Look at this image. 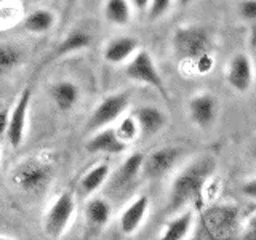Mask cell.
I'll return each mask as SVG.
<instances>
[{
    "label": "cell",
    "mask_w": 256,
    "mask_h": 240,
    "mask_svg": "<svg viewBox=\"0 0 256 240\" xmlns=\"http://www.w3.org/2000/svg\"><path fill=\"white\" fill-rule=\"evenodd\" d=\"M238 13L248 22H253L256 20V0H240Z\"/></svg>",
    "instance_id": "cell-27"
},
{
    "label": "cell",
    "mask_w": 256,
    "mask_h": 240,
    "mask_svg": "<svg viewBox=\"0 0 256 240\" xmlns=\"http://www.w3.org/2000/svg\"><path fill=\"white\" fill-rule=\"evenodd\" d=\"M104 18L114 26H125L132 20V5L128 0H106Z\"/></svg>",
    "instance_id": "cell-20"
},
{
    "label": "cell",
    "mask_w": 256,
    "mask_h": 240,
    "mask_svg": "<svg viewBox=\"0 0 256 240\" xmlns=\"http://www.w3.org/2000/svg\"><path fill=\"white\" fill-rule=\"evenodd\" d=\"M189 117L190 122L198 128H210L220 114V102L210 93L196 94L189 101Z\"/></svg>",
    "instance_id": "cell-9"
},
{
    "label": "cell",
    "mask_w": 256,
    "mask_h": 240,
    "mask_svg": "<svg viewBox=\"0 0 256 240\" xmlns=\"http://www.w3.org/2000/svg\"><path fill=\"white\" fill-rule=\"evenodd\" d=\"M208 232L213 237H228L237 226V210L234 206H214L206 212Z\"/></svg>",
    "instance_id": "cell-11"
},
{
    "label": "cell",
    "mask_w": 256,
    "mask_h": 240,
    "mask_svg": "<svg viewBox=\"0 0 256 240\" xmlns=\"http://www.w3.org/2000/svg\"><path fill=\"white\" fill-rule=\"evenodd\" d=\"M228 84L236 92L246 93L253 85V64L252 58L245 53H238L230 60L228 69Z\"/></svg>",
    "instance_id": "cell-10"
},
{
    "label": "cell",
    "mask_w": 256,
    "mask_h": 240,
    "mask_svg": "<svg viewBox=\"0 0 256 240\" xmlns=\"http://www.w3.org/2000/svg\"><path fill=\"white\" fill-rule=\"evenodd\" d=\"M196 66H197V70L200 72V74H206V72H210L212 68H213V58L212 54H204L200 56V58L196 61Z\"/></svg>",
    "instance_id": "cell-28"
},
{
    "label": "cell",
    "mask_w": 256,
    "mask_h": 240,
    "mask_svg": "<svg viewBox=\"0 0 256 240\" xmlns=\"http://www.w3.org/2000/svg\"><path fill=\"white\" fill-rule=\"evenodd\" d=\"M92 45V37L86 34L85 30H72L66 36V38L56 46V56H68L70 53L82 52L86 46Z\"/></svg>",
    "instance_id": "cell-22"
},
{
    "label": "cell",
    "mask_w": 256,
    "mask_h": 240,
    "mask_svg": "<svg viewBox=\"0 0 256 240\" xmlns=\"http://www.w3.org/2000/svg\"><path fill=\"white\" fill-rule=\"evenodd\" d=\"M142 160H144V156L140 154V152H134V154L128 157L122 164V166L118 168V172L116 174V180H114L116 186L124 188L126 184H130L136 176L140 174L141 166H142Z\"/></svg>",
    "instance_id": "cell-23"
},
{
    "label": "cell",
    "mask_w": 256,
    "mask_h": 240,
    "mask_svg": "<svg viewBox=\"0 0 256 240\" xmlns=\"http://www.w3.org/2000/svg\"><path fill=\"white\" fill-rule=\"evenodd\" d=\"M138 46H140L138 38H134L132 36L117 37V38H112L106 45L102 56H104V60L110 64H122L125 60H128L136 50H138Z\"/></svg>",
    "instance_id": "cell-17"
},
{
    "label": "cell",
    "mask_w": 256,
    "mask_h": 240,
    "mask_svg": "<svg viewBox=\"0 0 256 240\" xmlns=\"http://www.w3.org/2000/svg\"><path fill=\"white\" fill-rule=\"evenodd\" d=\"M74 213H76V197L72 194V190L61 192L56 197L53 205L48 208L44 218L45 234L54 240L61 238L69 229L70 221L74 218Z\"/></svg>",
    "instance_id": "cell-3"
},
{
    "label": "cell",
    "mask_w": 256,
    "mask_h": 240,
    "mask_svg": "<svg viewBox=\"0 0 256 240\" xmlns=\"http://www.w3.org/2000/svg\"><path fill=\"white\" fill-rule=\"evenodd\" d=\"M214 170L216 160L212 156H202L189 164L173 180L165 212L176 213L189 204H198L202 200L205 184Z\"/></svg>",
    "instance_id": "cell-1"
},
{
    "label": "cell",
    "mask_w": 256,
    "mask_h": 240,
    "mask_svg": "<svg viewBox=\"0 0 256 240\" xmlns=\"http://www.w3.org/2000/svg\"><path fill=\"white\" fill-rule=\"evenodd\" d=\"M210 37L198 26L181 28L173 36V50L180 60L197 61L200 56L210 53Z\"/></svg>",
    "instance_id": "cell-4"
},
{
    "label": "cell",
    "mask_w": 256,
    "mask_h": 240,
    "mask_svg": "<svg viewBox=\"0 0 256 240\" xmlns=\"http://www.w3.org/2000/svg\"><path fill=\"white\" fill-rule=\"evenodd\" d=\"M68 2H69V4H72V2H76V0H68Z\"/></svg>",
    "instance_id": "cell-35"
},
{
    "label": "cell",
    "mask_w": 256,
    "mask_h": 240,
    "mask_svg": "<svg viewBox=\"0 0 256 240\" xmlns=\"http://www.w3.org/2000/svg\"><path fill=\"white\" fill-rule=\"evenodd\" d=\"M125 76L130 80H134V82L156 88L165 100H168V92L164 84V78L158 74L157 66L149 52L141 50L136 53L134 58L128 62V66L125 68Z\"/></svg>",
    "instance_id": "cell-6"
},
{
    "label": "cell",
    "mask_w": 256,
    "mask_h": 240,
    "mask_svg": "<svg viewBox=\"0 0 256 240\" xmlns=\"http://www.w3.org/2000/svg\"><path fill=\"white\" fill-rule=\"evenodd\" d=\"M128 106H130V94L125 92L106 96L88 117L86 132H100L102 128H108L112 122L120 118Z\"/></svg>",
    "instance_id": "cell-5"
},
{
    "label": "cell",
    "mask_w": 256,
    "mask_h": 240,
    "mask_svg": "<svg viewBox=\"0 0 256 240\" xmlns=\"http://www.w3.org/2000/svg\"><path fill=\"white\" fill-rule=\"evenodd\" d=\"M114 130H116L117 138L122 142H125L126 146L140 138V128H138V124H136V120H134L133 116L124 117Z\"/></svg>",
    "instance_id": "cell-25"
},
{
    "label": "cell",
    "mask_w": 256,
    "mask_h": 240,
    "mask_svg": "<svg viewBox=\"0 0 256 240\" xmlns=\"http://www.w3.org/2000/svg\"><path fill=\"white\" fill-rule=\"evenodd\" d=\"M8 125V110H2L0 112V133H4L6 130Z\"/></svg>",
    "instance_id": "cell-30"
},
{
    "label": "cell",
    "mask_w": 256,
    "mask_h": 240,
    "mask_svg": "<svg viewBox=\"0 0 256 240\" xmlns=\"http://www.w3.org/2000/svg\"><path fill=\"white\" fill-rule=\"evenodd\" d=\"M194 228V213L190 210L166 221L156 240H186Z\"/></svg>",
    "instance_id": "cell-15"
},
{
    "label": "cell",
    "mask_w": 256,
    "mask_h": 240,
    "mask_svg": "<svg viewBox=\"0 0 256 240\" xmlns=\"http://www.w3.org/2000/svg\"><path fill=\"white\" fill-rule=\"evenodd\" d=\"M149 2L150 0H132V4L136 10H146V8L149 6Z\"/></svg>",
    "instance_id": "cell-31"
},
{
    "label": "cell",
    "mask_w": 256,
    "mask_h": 240,
    "mask_svg": "<svg viewBox=\"0 0 256 240\" xmlns=\"http://www.w3.org/2000/svg\"><path fill=\"white\" fill-rule=\"evenodd\" d=\"M30 88H24L22 93L20 94L18 102L14 104L13 110L8 114V125H6V140L10 142V146L20 148L24 141V134H26L28 126V114L30 106Z\"/></svg>",
    "instance_id": "cell-8"
},
{
    "label": "cell",
    "mask_w": 256,
    "mask_h": 240,
    "mask_svg": "<svg viewBox=\"0 0 256 240\" xmlns=\"http://www.w3.org/2000/svg\"><path fill=\"white\" fill-rule=\"evenodd\" d=\"M148 210H149V197L146 196L136 197L122 212V214H120V220H118L120 230H122L125 236L134 234L142 224L144 218H146Z\"/></svg>",
    "instance_id": "cell-13"
},
{
    "label": "cell",
    "mask_w": 256,
    "mask_h": 240,
    "mask_svg": "<svg viewBox=\"0 0 256 240\" xmlns=\"http://www.w3.org/2000/svg\"><path fill=\"white\" fill-rule=\"evenodd\" d=\"M24 54L12 44H0V74H6L22 62Z\"/></svg>",
    "instance_id": "cell-24"
},
{
    "label": "cell",
    "mask_w": 256,
    "mask_h": 240,
    "mask_svg": "<svg viewBox=\"0 0 256 240\" xmlns=\"http://www.w3.org/2000/svg\"><path fill=\"white\" fill-rule=\"evenodd\" d=\"M126 148V144L117 138L116 130L110 126L96 132L85 144V149L90 154H122Z\"/></svg>",
    "instance_id": "cell-12"
},
{
    "label": "cell",
    "mask_w": 256,
    "mask_h": 240,
    "mask_svg": "<svg viewBox=\"0 0 256 240\" xmlns=\"http://www.w3.org/2000/svg\"><path fill=\"white\" fill-rule=\"evenodd\" d=\"M53 24L54 14L46 8H37L26 16V20L22 21V28L32 34H44L53 28Z\"/></svg>",
    "instance_id": "cell-21"
},
{
    "label": "cell",
    "mask_w": 256,
    "mask_h": 240,
    "mask_svg": "<svg viewBox=\"0 0 256 240\" xmlns=\"http://www.w3.org/2000/svg\"><path fill=\"white\" fill-rule=\"evenodd\" d=\"M6 2H12V0H0V4H6Z\"/></svg>",
    "instance_id": "cell-33"
},
{
    "label": "cell",
    "mask_w": 256,
    "mask_h": 240,
    "mask_svg": "<svg viewBox=\"0 0 256 240\" xmlns=\"http://www.w3.org/2000/svg\"><path fill=\"white\" fill-rule=\"evenodd\" d=\"M110 176V166L109 164H100L93 166L90 172H86L82 180H80V189L85 196H90L98 190Z\"/></svg>",
    "instance_id": "cell-19"
},
{
    "label": "cell",
    "mask_w": 256,
    "mask_h": 240,
    "mask_svg": "<svg viewBox=\"0 0 256 240\" xmlns=\"http://www.w3.org/2000/svg\"><path fill=\"white\" fill-rule=\"evenodd\" d=\"M85 220L92 228H104L110 220V205L101 197L90 198L85 204Z\"/></svg>",
    "instance_id": "cell-18"
},
{
    "label": "cell",
    "mask_w": 256,
    "mask_h": 240,
    "mask_svg": "<svg viewBox=\"0 0 256 240\" xmlns=\"http://www.w3.org/2000/svg\"><path fill=\"white\" fill-rule=\"evenodd\" d=\"M242 194L250 200L256 198V180L254 178H250L242 184Z\"/></svg>",
    "instance_id": "cell-29"
},
{
    "label": "cell",
    "mask_w": 256,
    "mask_h": 240,
    "mask_svg": "<svg viewBox=\"0 0 256 240\" xmlns=\"http://www.w3.org/2000/svg\"><path fill=\"white\" fill-rule=\"evenodd\" d=\"M180 2V5H182V6H186V5H189V4H192L194 0H178Z\"/></svg>",
    "instance_id": "cell-32"
},
{
    "label": "cell",
    "mask_w": 256,
    "mask_h": 240,
    "mask_svg": "<svg viewBox=\"0 0 256 240\" xmlns=\"http://www.w3.org/2000/svg\"><path fill=\"white\" fill-rule=\"evenodd\" d=\"M48 93H50V98L53 100L54 106L61 112L70 110L80 98L78 86L74 82H69V80H60V82L52 84Z\"/></svg>",
    "instance_id": "cell-16"
},
{
    "label": "cell",
    "mask_w": 256,
    "mask_h": 240,
    "mask_svg": "<svg viewBox=\"0 0 256 240\" xmlns=\"http://www.w3.org/2000/svg\"><path fill=\"white\" fill-rule=\"evenodd\" d=\"M0 240H13V238H8V237H0Z\"/></svg>",
    "instance_id": "cell-34"
},
{
    "label": "cell",
    "mask_w": 256,
    "mask_h": 240,
    "mask_svg": "<svg viewBox=\"0 0 256 240\" xmlns=\"http://www.w3.org/2000/svg\"><path fill=\"white\" fill-rule=\"evenodd\" d=\"M172 8V0H150L148 6L149 20H158L166 14Z\"/></svg>",
    "instance_id": "cell-26"
},
{
    "label": "cell",
    "mask_w": 256,
    "mask_h": 240,
    "mask_svg": "<svg viewBox=\"0 0 256 240\" xmlns=\"http://www.w3.org/2000/svg\"><path fill=\"white\" fill-rule=\"evenodd\" d=\"M132 116L138 124L140 136H144V138L157 134L166 125V116L164 114V110L156 106H141L134 109Z\"/></svg>",
    "instance_id": "cell-14"
},
{
    "label": "cell",
    "mask_w": 256,
    "mask_h": 240,
    "mask_svg": "<svg viewBox=\"0 0 256 240\" xmlns=\"http://www.w3.org/2000/svg\"><path fill=\"white\" fill-rule=\"evenodd\" d=\"M12 182L22 192H38L53 180V168L38 158H26L10 173Z\"/></svg>",
    "instance_id": "cell-2"
},
{
    "label": "cell",
    "mask_w": 256,
    "mask_h": 240,
    "mask_svg": "<svg viewBox=\"0 0 256 240\" xmlns=\"http://www.w3.org/2000/svg\"><path fill=\"white\" fill-rule=\"evenodd\" d=\"M184 154H186V149L178 146L160 148L150 152L149 156H144L141 172L149 180H160L181 162Z\"/></svg>",
    "instance_id": "cell-7"
}]
</instances>
